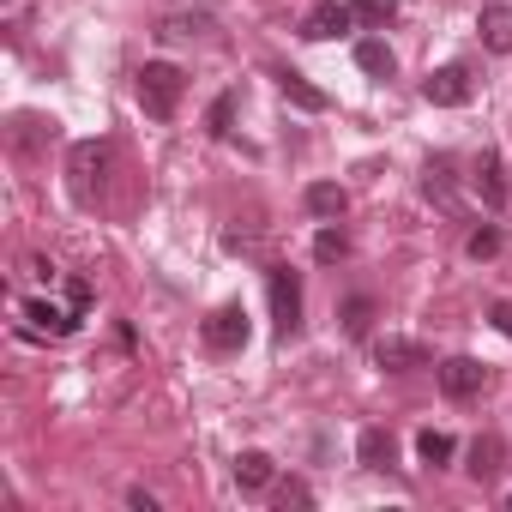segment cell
I'll use <instances>...</instances> for the list:
<instances>
[{"mask_svg":"<svg viewBox=\"0 0 512 512\" xmlns=\"http://www.w3.org/2000/svg\"><path fill=\"white\" fill-rule=\"evenodd\" d=\"M181 67H169V61H145L139 67V109L151 115V121H169L175 109H181Z\"/></svg>","mask_w":512,"mask_h":512,"instance_id":"obj_1","label":"cell"},{"mask_svg":"<svg viewBox=\"0 0 512 512\" xmlns=\"http://www.w3.org/2000/svg\"><path fill=\"white\" fill-rule=\"evenodd\" d=\"M266 290H272V314H278V332L296 338L302 332V278L290 266H272L266 272Z\"/></svg>","mask_w":512,"mask_h":512,"instance_id":"obj_2","label":"cell"},{"mask_svg":"<svg viewBox=\"0 0 512 512\" xmlns=\"http://www.w3.org/2000/svg\"><path fill=\"white\" fill-rule=\"evenodd\" d=\"M19 314H25V332H37V338H73L85 320L73 302H25Z\"/></svg>","mask_w":512,"mask_h":512,"instance_id":"obj_3","label":"cell"},{"mask_svg":"<svg viewBox=\"0 0 512 512\" xmlns=\"http://www.w3.org/2000/svg\"><path fill=\"white\" fill-rule=\"evenodd\" d=\"M482 386H488V368H482L476 356H452V362H440V392H446V398L464 404V398H476Z\"/></svg>","mask_w":512,"mask_h":512,"instance_id":"obj_4","label":"cell"},{"mask_svg":"<svg viewBox=\"0 0 512 512\" xmlns=\"http://www.w3.org/2000/svg\"><path fill=\"white\" fill-rule=\"evenodd\" d=\"M422 97H428L434 109H464V103H470V73H464V67H440V73L422 79Z\"/></svg>","mask_w":512,"mask_h":512,"instance_id":"obj_5","label":"cell"},{"mask_svg":"<svg viewBox=\"0 0 512 512\" xmlns=\"http://www.w3.org/2000/svg\"><path fill=\"white\" fill-rule=\"evenodd\" d=\"M356 25V7H344V0H326V7H314L308 19H302V37L308 43H332V37H344Z\"/></svg>","mask_w":512,"mask_h":512,"instance_id":"obj_6","label":"cell"},{"mask_svg":"<svg viewBox=\"0 0 512 512\" xmlns=\"http://www.w3.org/2000/svg\"><path fill=\"white\" fill-rule=\"evenodd\" d=\"M67 169H73V187L91 193V181H103V169H109V145L103 139H79L73 157H67Z\"/></svg>","mask_w":512,"mask_h":512,"instance_id":"obj_7","label":"cell"},{"mask_svg":"<svg viewBox=\"0 0 512 512\" xmlns=\"http://www.w3.org/2000/svg\"><path fill=\"white\" fill-rule=\"evenodd\" d=\"M205 344H211V350H241V344H247V314H241V308H217V314L205 320Z\"/></svg>","mask_w":512,"mask_h":512,"instance_id":"obj_8","label":"cell"},{"mask_svg":"<svg viewBox=\"0 0 512 512\" xmlns=\"http://www.w3.org/2000/svg\"><path fill=\"white\" fill-rule=\"evenodd\" d=\"M374 362L392 368V374H404V368H428V350H422L416 338H380V344H374Z\"/></svg>","mask_w":512,"mask_h":512,"instance_id":"obj_9","label":"cell"},{"mask_svg":"<svg viewBox=\"0 0 512 512\" xmlns=\"http://www.w3.org/2000/svg\"><path fill=\"white\" fill-rule=\"evenodd\" d=\"M235 482H241L247 494L272 488V482H278V464H272V452H235Z\"/></svg>","mask_w":512,"mask_h":512,"instance_id":"obj_10","label":"cell"},{"mask_svg":"<svg viewBox=\"0 0 512 512\" xmlns=\"http://www.w3.org/2000/svg\"><path fill=\"white\" fill-rule=\"evenodd\" d=\"M476 31H482V49L512 55V7H482L476 13Z\"/></svg>","mask_w":512,"mask_h":512,"instance_id":"obj_11","label":"cell"},{"mask_svg":"<svg viewBox=\"0 0 512 512\" xmlns=\"http://www.w3.org/2000/svg\"><path fill=\"white\" fill-rule=\"evenodd\" d=\"M272 79H278V91H284V97H290L296 109H308V115H320V109H326V91H320V85H308L302 73H290V67H278Z\"/></svg>","mask_w":512,"mask_h":512,"instance_id":"obj_12","label":"cell"},{"mask_svg":"<svg viewBox=\"0 0 512 512\" xmlns=\"http://www.w3.org/2000/svg\"><path fill=\"white\" fill-rule=\"evenodd\" d=\"M476 193H482V205H488V211H500V205H506V175H500V157H494V151L476 163Z\"/></svg>","mask_w":512,"mask_h":512,"instance_id":"obj_13","label":"cell"},{"mask_svg":"<svg viewBox=\"0 0 512 512\" xmlns=\"http://www.w3.org/2000/svg\"><path fill=\"white\" fill-rule=\"evenodd\" d=\"M356 458H362L368 470H386V464L398 458V446H392V434H386V428H362V440H356Z\"/></svg>","mask_w":512,"mask_h":512,"instance_id":"obj_14","label":"cell"},{"mask_svg":"<svg viewBox=\"0 0 512 512\" xmlns=\"http://www.w3.org/2000/svg\"><path fill=\"white\" fill-rule=\"evenodd\" d=\"M308 211H314V217H344V211H350V193H344L338 181H314V187H308Z\"/></svg>","mask_w":512,"mask_h":512,"instance_id":"obj_15","label":"cell"},{"mask_svg":"<svg viewBox=\"0 0 512 512\" xmlns=\"http://www.w3.org/2000/svg\"><path fill=\"white\" fill-rule=\"evenodd\" d=\"M356 67H362V73H374V79H392V67H398V61H392V49H386L380 37H362V43H356Z\"/></svg>","mask_w":512,"mask_h":512,"instance_id":"obj_16","label":"cell"},{"mask_svg":"<svg viewBox=\"0 0 512 512\" xmlns=\"http://www.w3.org/2000/svg\"><path fill=\"white\" fill-rule=\"evenodd\" d=\"M494 470H500V440H488V434H482V440L470 446V476H476V482H488Z\"/></svg>","mask_w":512,"mask_h":512,"instance_id":"obj_17","label":"cell"},{"mask_svg":"<svg viewBox=\"0 0 512 512\" xmlns=\"http://www.w3.org/2000/svg\"><path fill=\"white\" fill-rule=\"evenodd\" d=\"M199 31H211V19H205V13H193V19H187V13H175V19H163V31H157V37H163V43H181V37H199Z\"/></svg>","mask_w":512,"mask_h":512,"instance_id":"obj_18","label":"cell"},{"mask_svg":"<svg viewBox=\"0 0 512 512\" xmlns=\"http://www.w3.org/2000/svg\"><path fill=\"white\" fill-rule=\"evenodd\" d=\"M416 452H422V464H446V458H452V434L422 428V434H416Z\"/></svg>","mask_w":512,"mask_h":512,"instance_id":"obj_19","label":"cell"},{"mask_svg":"<svg viewBox=\"0 0 512 512\" xmlns=\"http://www.w3.org/2000/svg\"><path fill=\"white\" fill-rule=\"evenodd\" d=\"M344 253H350V235H344V229H320V235H314V260L332 266V260H344Z\"/></svg>","mask_w":512,"mask_h":512,"instance_id":"obj_20","label":"cell"},{"mask_svg":"<svg viewBox=\"0 0 512 512\" xmlns=\"http://www.w3.org/2000/svg\"><path fill=\"white\" fill-rule=\"evenodd\" d=\"M464 253H470V260H494V253H500V229H494V223H482V229H470V241H464Z\"/></svg>","mask_w":512,"mask_h":512,"instance_id":"obj_21","label":"cell"},{"mask_svg":"<svg viewBox=\"0 0 512 512\" xmlns=\"http://www.w3.org/2000/svg\"><path fill=\"white\" fill-rule=\"evenodd\" d=\"M368 326H374V302L356 296V302L344 308V332H350V338H368Z\"/></svg>","mask_w":512,"mask_h":512,"instance_id":"obj_22","label":"cell"},{"mask_svg":"<svg viewBox=\"0 0 512 512\" xmlns=\"http://www.w3.org/2000/svg\"><path fill=\"white\" fill-rule=\"evenodd\" d=\"M205 127H211V139H229V127H235V97H217L211 115H205Z\"/></svg>","mask_w":512,"mask_h":512,"instance_id":"obj_23","label":"cell"},{"mask_svg":"<svg viewBox=\"0 0 512 512\" xmlns=\"http://www.w3.org/2000/svg\"><path fill=\"white\" fill-rule=\"evenodd\" d=\"M422 193H428V199H440V205H452V169H446V163H428Z\"/></svg>","mask_w":512,"mask_h":512,"instance_id":"obj_24","label":"cell"},{"mask_svg":"<svg viewBox=\"0 0 512 512\" xmlns=\"http://www.w3.org/2000/svg\"><path fill=\"white\" fill-rule=\"evenodd\" d=\"M356 19H368V25H392V19H398V0H356Z\"/></svg>","mask_w":512,"mask_h":512,"instance_id":"obj_25","label":"cell"},{"mask_svg":"<svg viewBox=\"0 0 512 512\" xmlns=\"http://www.w3.org/2000/svg\"><path fill=\"white\" fill-rule=\"evenodd\" d=\"M67 302L85 314V308H91V284H85V278H67Z\"/></svg>","mask_w":512,"mask_h":512,"instance_id":"obj_26","label":"cell"},{"mask_svg":"<svg viewBox=\"0 0 512 512\" xmlns=\"http://www.w3.org/2000/svg\"><path fill=\"white\" fill-rule=\"evenodd\" d=\"M278 500H284V506H308V488H302V482H284Z\"/></svg>","mask_w":512,"mask_h":512,"instance_id":"obj_27","label":"cell"},{"mask_svg":"<svg viewBox=\"0 0 512 512\" xmlns=\"http://www.w3.org/2000/svg\"><path fill=\"white\" fill-rule=\"evenodd\" d=\"M488 320H494V326L512 338V302H494V308H488Z\"/></svg>","mask_w":512,"mask_h":512,"instance_id":"obj_28","label":"cell"},{"mask_svg":"<svg viewBox=\"0 0 512 512\" xmlns=\"http://www.w3.org/2000/svg\"><path fill=\"white\" fill-rule=\"evenodd\" d=\"M127 506H139V512H157V494H145V488H127Z\"/></svg>","mask_w":512,"mask_h":512,"instance_id":"obj_29","label":"cell"},{"mask_svg":"<svg viewBox=\"0 0 512 512\" xmlns=\"http://www.w3.org/2000/svg\"><path fill=\"white\" fill-rule=\"evenodd\" d=\"M506 506H512V500H506Z\"/></svg>","mask_w":512,"mask_h":512,"instance_id":"obj_30","label":"cell"}]
</instances>
